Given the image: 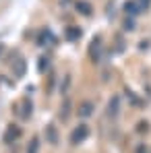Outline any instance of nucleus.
<instances>
[{"label": "nucleus", "mask_w": 151, "mask_h": 153, "mask_svg": "<svg viewBox=\"0 0 151 153\" xmlns=\"http://www.w3.org/2000/svg\"><path fill=\"white\" fill-rule=\"evenodd\" d=\"M106 114L108 118H116L120 114V97L118 95H112L110 102H108V108H106Z\"/></svg>", "instance_id": "4"}, {"label": "nucleus", "mask_w": 151, "mask_h": 153, "mask_svg": "<svg viewBox=\"0 0 151 153\" xmlns=\"http://www.w3.org/2000/svg\"><path fill=\"white\" fill-rule=\"evenodd\" d=\"M124 27L126 29H135V21H130V17H128V19L124 21Z\"/></svg>", "instance_id": "14"}, {"label": "nucleus", "mask_w": 151, "mask_h": 153, "mask_svg": "<svg viewBox=\"0 0 151 153\" xmlns=\"http://www.w3.org/2000/svg\"><path fill=\"white\" fill-rule=\"evenodd\" d=\"M0 54H2V46H0Z\"/></svg>", "instance_id": "17"}, {"label": "nucleus", "mask_w": 151, "mask_h": 153, "mask_svg": "<svg viewBox=\"0 0 151 153\" xmlns=\"http://www.w3.org/2000/svg\"><path fill=\"white\" fill-rule=\"evenodd\" d=\"M17 112H19V116H21V120H31V116H33V102L25 97L23 102L19 103V108H17Z\"/></svg>", "instance_id": "2"}, {"label": "nucleus", "mask_w": 151, "mask_h": 153, "mask_svg": "<svg viewBox=\"0 0 151 153\" xmlns=\"http://www.w3.org/2000/svg\"><path fill=\"white\" fill-rule=\"evenodd\" d=\"M79 35H83V31H81V27H66V39L68 42H75V39H79Z\"/></svg>", "instance_id": "9"}, {"label": "nucleus", "mask_w": 151, "mask_h": 153, "mask_svg": "<svg viewBox=\"0 0 151 153\" xmlns=\"http://www.w3.org/2000/svg\"><path fill=\"white\" fill-rule=\"evenodd\" d=\"M25 71H27V62H25V58H23V56H19V58L13 62V73H15L17 79H21V76L25 75Z\"/></svg>", "instance_id": "6"}, {"label": "nucleus", "mask_w": 151, "mask_h": 153, "mask_svg": "<svg viewBox=\"0 0 151 153\" xmlns=\"http://www.w3.org/2000/svg\"><path fill=\"white\" fill-rule=\"evenodd\" d=\"M46 64H48L46 58H39V71H46Z\"/></svg>", "instance_id": "15"}, {"label": "nucleus", "mask_w": 151, "mask_h": 153, "mask_svg": "<svg viewBox=\"0 0 151 153\" xmlns=\"http://www.w3.org/2000/svg\"><path fill=\"white\" fill-rule=\"evenodd\" d=\"M68 83H71V76H66V79H64V85H62V91H66V89H68Z\"/></svg>", "instance_id": "16"}, {"label": "nucleus", "mask_w": 151, "mask_h": 153, "mask_svg": "<svg viewBox=\"0 0 151 153\" xmlns=\"http://www.w3.org/2000/svg\"><path fill=\"white\" fill-rule=\"evenodd\" d=\"M46 137H48V141H50L52 145H58V141H60V137H58V130L54 124H48L46 126Z\"/></svg>", "instance_id": "7"}, {"label": "nucleus", "mask_w": 151, "mask_h": 153, "mask_svg": "<svg viewBox=\"0 0 151 153\" xmlns=\"http://www.w3.org/2000/svg\"><path fill=\"white\" fill-rule=\"evenodd\" d=\"M124 91H126V95L130 97V103H135V105H143V103H141V100H139V97H137V95H135L130 89H124Z\"/></svg>", "instance_id": "12"}, {"label": "nucleus", "mask_w": 151, "mask_h": 153, "mask_svg": "<svg viewBox=\"0 0 151 153\" xmlns=\"http://www.w3.org/2000/svg\"><path fill=\"white\" fill-rule=\"evenodd\" d=\"M19 137H21V128L17 126V124H8V126H6V132H4V137H2V141H4L6 145H10V143H15Z\"/></svg>", "instance_id": "3"}, {"label": "nucleus", "mask_w": 151, "mask_h": 153, "mask_svg": "<svg viewBox=\"0 0 151 153\" xmlns=\"http://www.w3.org/2000/svg\"><path fill=\"white\" fill-rule=\"evenodd\" d=\"M124 8H126V13H132V15H135V13H139V8H137V4H135V2H132V4L128 2Z\"/></svg>", "instance_id": "13"}, {"label": "nucleus", "mask_w": 151, "mask_h": 153, "mask_svg": "<svg viewBox=\"0 0 151 153\" xmlns=\"http://www.w3.org/2000/svg\"><path fill=\"white\" fill-rule=\"evenodd\" d=\"M87 137H89V126L81 122V124H79V126L71 132V143H73V145H81Z\"/></svg>", "instance_id": "1"}, {"label": "nucleus", "mask_w": 151, "mask_h": 153, "mask_svg": "<svg viewBox=\"0 0 151 153\" xmlns=\"http://www.w3.org/2000/svg\"><path fill=\"white\" fill-rule=\"evenodd\" d=\"M77 10H79L81 15H85V17H91V15H93V6H91L89 2H85V0H83V2H77Z\"/></svg>", "instance_id": "8"}, {"label": "nucleus", "mask_w": 151, "mask_h": 153, "mask_svg": "<svg viewBox=\"0 0 151 153\" xmlns=\"http://www.w3.org/2000/svg\"><path fill=\"white\" fill-rule=\"evenodd\" d=\"M27 153H39V139H37V137H33V139L29 141Z\"/></svg>", "instance_id": "11"}, {"label": "nucleus", "mask_w": 151, "mask_h": 153, "mask_svg": "<svg viewBox=\"0 0 151 153\" xmlns=\"http://www.w3.org/2000/svg\"><path fill=\"white\" fill-rule=\"evenodd\" d=\"M93 110H95V105H93V102L85 100V102H81V105H79V110H77V116H79L81 120H85V118H91Z\"/></svg>", "instance_id": "5"}, {"label": "nucleus", "mask_w": 151, "mask_h": 153, "mask_svg": "<svg viewBox=\"0 0 151 153\" xmlns=\"http://www.w3.org/2000/svg\"><path fill=\"white\" fill-rule=\"evenodd\" d=\"M68 114H71V102L66 100V102L62 103L60 112H58V118H60V120H68Z\"/></svg>", "instance_id": "10"}]
</instances>
